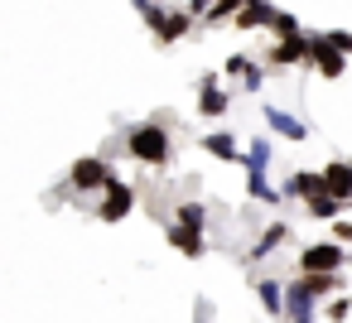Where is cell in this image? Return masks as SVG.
<instances>
[{
  "label": "cell",
  "mask_w": 352,
  "mask_h": 323,
  "mask_svg": "<svg viewBox=\"0 0 352 323\" xmlns=\"http://www.w3.org/2000/svg\"><path fill=\"white\" fill-rule=\"evenodd\" d=\"M126 150H131L140 164L164 169V164H169V131H164V126H135V131L126 135Z\"/></svg>",
  "instance_id": "obj_1"
},
{
  "label": "cell",
  "mask_w": 352,
  "mask_h": 323,
  "mask_svg": "<svg viewBox=\"0 0 352 323\" xmlns=\"http://www.w3.org/2000/svg\"><path fill=\"white\" fill-rule=\"evenodd\" d=\"M299 265H304V275H338L342 251H338L333 241H323V246H309V251L299 256Z\"/></svg>",
  "instance_id": "obj_2"
},
{
  "label": "cell",
  "mask_w": 352,
  "mask_h": 323,
  "mask_svg": "<svg viewBox=\"0 0 352 323\" xmlns=\"http://www.w3.org/2000/svg\"><path fill=\"white\" fill-rule=\"evenodd\" d=\"M68 183L82 188V193H87V188H107V183H111V169H107V159H78L73 174H68Z\"/></svg>",
  "instance_id": "obj_3"
},
{
  "label": "cell",
  "mask_w": 352,
  "mask_h": 323,
  "mask_svg": "<svg viewBox=\"0 0 352 323\" xmlns=\"http://www.w3.org/2000/svg\"><path fill=\"white\" fill-rule=\"evenodd\" d=\"M131 208H135V193L111 174V183H107V203H102V222H121Z\"/></svg>",
  "instance_id": "obj_4"
},
{
  "label": "cell",
  "mask_w": 352,
  "mask_h": 323,
  "mask_svg": "<svg viewBox=\"0 0 352 323\" xmlns=\"http://www.w3.org/2000/svg\"><path fill=\"white\" fill-rule=\"evenodd\" d=\"M304 63H309V68L318 63V73H323V78H338V73L347 68V58H342V54H333L323 39H309V58H304Z\"/></svg>",
  "instance_id": "obj_5"
},
{
  "label": "cell",
  "mask_w": 352,
  "mask_h": 323,
  "mask_svg": "<svg viewBox=\"0 0 352 323\" xmlns=\"http://www.w3.org/2000/svg\"><path fill=\"white\" fill-rule=\"evenodd\" d=\"M265 58H270V68H289V63L309 58V39H304V34H294V39H280V44H275Z\"/></svg>",
  "instance_id": "obj_6"
},
{
  "label": "cell",
  "mask_w": 352,
  "mask_h": 323,
  "mask_svg": "<svg viewBox=\"0 0 352 323\" xmlns=\"http://www.w3.org/2000/svg\"><path fill=\"white\" fill-rule=\"evenodd\" d=\"M323 183H328V198H352V164H328L323 169Z\"/></svg>",
  "instance_id": "obj_7"
},
{
  "label": "cell",
  "mask_w": 352,
  "mask_h": 323,
  "mask_svg": "<svg viewBox=\"0 0 352 323\" xmlns=\"http://www.w3.org/2000/svg\"><path fill=\"white\" fill-rule=\"evenodd\" d=\"M289 193H304V203H314V198H328V183H323V174L299 169V174L289 179Z\"/></svg>",
  "instance_id": "obj_8"
},
{
  "label": "cell",
  "mask_w": 352,
  "mask_h": 323,
  "mask_svg": "<svg viewBox=\"0 0 352 323\" xmlns=\"http://www.w3.org/2000/svg\"><path fill=\"white\" fill-rule=\"evenodd\" d=\"M198 111H203V116H222V111H227V92H222V87H217L212 78L203 82V97H198Z\"/></svg>",
  "instance_id": "obj_9"
},
{
  "label": "cell",
  "mask_w": 352,
  "mask_h": 323,
  "mask_svg": "<svg viewBox=\"0 0 352 323\" xmlns=\"http://www.w3.org/2000/svg\"><path fill=\"white\" fill-rule=\"evenodd\" d=\"M270 5H261V0H246L241 5V15H236V30H256V25H270Z\"/></svg>",
  "instance_id": "obj_10"
},
{
  "label": "cell",
  "mask_w": 352,
  "mask_h": 323,
  "mask_svg": "<svg viewBox=\"0 0 352 323\" xmlns=\"http://www.w3.org/2000/svg\"><path fill=\"white\" fill-rule=\"evenodd\" d=\"M169 241L184 251V256H203V232H188V227H169Z\"/></svg>",
  "instance_id": "obj_11"
},
{
  "label": "cell",
  "mask_w": 352,
  "mask_h": 323,
  "mask_svg": "<svg viewBox=\"0 0 352 323\" xmlns=\"http://www.w3.org/2000/svg\"><path fill=\"white\" fill-rule=\"evenodd\" d=\"M299 285H304V294H309V299H323V294H333L342 280H338V275H304Z\"/></svg>",
  "instance_id": "obj_12"
},
{
  "label": "cell",
  "mask_w": 352,
  "mask_h": 323,
  "mask_svg": "<svg viewBox=\"0 0 352 323\" xmlns=\"http://www.w3.org/2000/svg\"><path fill=\"white\" fill-rule=\"evenodd\" d=\"M256 294H261V304H265L270 313H280V309H285V289H280L275 280H256Z\"/></svg>",
  "instance_id": "obj_13"
},
{
  "label": "cell",
  "mask_w": 352,
  "mask_h": 323,
  "mask_svg": "<svg viewBox=\"0 0 352 323\" xmlns=\"http://www.w3.org/2000/svg\"><path fill=\"white\" fill-rule=\"evenodd\" d=\"M203 145H208L217 159H241V150H236V140H232V135H208Z\"/></svg>",
  "instance_id": "obj_14"
},
{
  "label": "cell",
  "mask_w": 352,
  "mask_h": 323,
  "mask_svg": "<svg viewBox=\"0 0 352 323\" xmlns=\"http://www.w3.org/2000/svg\"><path fill=\"white\" fill-rule=\"evenodd\" d=\"M203 222H208V212H203L198 203H179V227H188V232H203Z\"/></svg>",
  "instance_id": "obj_15"
},
{
  "label": "cell",
  "mask_w": 352,
  "mask_h": 323,
  "mask_svg": "<svg viewBox=\"0 0 352 323\" xmlns=\"http://www.w3.org/2000/svg\"><path fill=\"white\" fill-rule=\"evenodd\" d=\"M227 73H232V78H241L246 87H256V82H261V73H256V63H246V58H227Z\"/></svg>",
  "instance_id": "obj_16"
},
{
  "label": "cell",
  "mask_w": 352,
  "mask_h": 323,
  "mask_svg": "<svg viewBox=\"0 0 352 323\" xmlns=\"http://www.w3.org/2000/svg\"><path fill=\"white\" fill-rule=\"evenodd\" d=\"M270 126H280V135H285V140H304V126H299V121H289L285 111H270Z\"/></svg>",
  "instance_id": "obj_17"
},
{
  "label": "cell",
  "mask_w": 352,
  "mask_h": 323,
  "mask_svg": "<svg viewBox=\"0 0 352 323\" xmlns=\"http://www.w3.org/2000/svg\"><path fill=\"white\" fill-rule=\"evenodd\" d=\"M285 236H289V232H285V227H280V222H275V227H265V236H261V246H256V251H251V256H270V251H275V246H280V241H285Z\"/></svg>",
  "instance_id": "obj_18"
},
{
  "label": "cell",
  "mask_w": 352,
  "mask_h": 323,
  "mask_svg": "<svg viewBox=\"0 0 352 323\" xmlns=\"http://www.w3.org/2000/svg\"><path fill=\"white\" fill-rule=\"evenodd\" d=\"M241 5H246V0H212L208 20H212V25H217V20H232V15H241Z\"/></svg>",
  "instance_id": "obj_19"
},
{
  "label": "cell",
  "mask_w": 352,
  "mask_h": 323,
  "mask_svg": "<svg viewBox=\"0 0 352 323\" xmlns=\"http://www.w3.org/2000/svg\"><path fill=\"white\" fill-rule=\"evenodd\" d=\"M270 30H275L280 39H294V34H299V20H294V15H280V10H275V15H270Z\"/></svg>",
  "instance_id": "obj_20"
},
{
  "label": "cell",
  "mask_w": 352,
  "mask_h": 323,
  "mask_svg": "<svg viewBox=\"0 0 352 323\" xmlns=\"http://www.w3.org/2000/svg\"><path fill=\"white\" fill-rule=\"evenodd\" d=\"M338 208H342L338 198H314V203H309V212H314V217H323V222H333V217H338Z\"/></svg>",
  "instance_id": "obj_21"
},
{
  "label": "cell",
  "mask_w": 352,
  "mask_h": 323,
  "mask_svg": "<svg viewBox=\"0 0 352 323\" xmlns=\"http://www.w3.org/2000/svg\"><path fill=\"white\" fill-rule=\"evenodd\" d=\"M323 44H328L333 54H352V34H342V30H338V34H328Z\"/></svg>",
  "instance_id": "obj_22"
},
{
  "label": "cell",
  "mask_w": 352,
  "mask_h": 323,
  "mask_svg": "<svg viewBox=\"0 0 352 323\" xmlns=\"http://www.w3.org/2000/svg\"><path fill=\"white\" fill-rule=\"evenodd\" d=\"M347 313H352V299H333L328 304V318H347Z\"/></svg>",
  "instance_id": "obj_23"
},
{
  "label": "cell",
  "mask_w": 352,
  "mask_h": 323,
  "mask_svg": "<svg viewBox=\"0 0 352 323\" xmlns=\"http://www.w3.org/2000/svg\"><path fill=\"white\" fill-rule=\"evenodd\" d=\"M333 232H338V241H352V222H338Z\"/></svg>",
  "instance_id": "obj_24"
}]
</instances>
